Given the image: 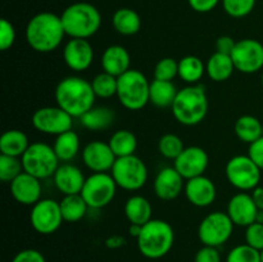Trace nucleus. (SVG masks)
<instances>
[{"label":"nucleus","instance_id":"obj_53","mask_svg":"<svg viewBox=\"0 0 263 262\" xmlns=\"http://www.w3.org/2000/svg\"><path fill=\"white\" fill-rule=\"evenodd\" d=\"M261 82H262V87H263V71H262V77H261Z\"/></svg>","mask_w":263,"mask_h":262},{"label":"nucleus","instance_id":"obj_32","mask_svg":"<svg viewBox=\"0 0 263 262\" xmlns=\"http://www.w3.org/2000/svg\"><path fill=\"white\" fill-rule=\"evenodd\" d=\"M62 216L66 222H77L86 216L89 205L86 204L81 194L63 195L59 200Z\"/></svg>","mask_w":263,"mask_h":262},{"label":"nucleus","instance_id":"obj_41","mask_svg":"<svg viewBox=\"0 0 263 262\" xmlns=\"http://www.w3.org/2000/svg\"><path fill=\"white\" fill-rule=\"evenodd\" d=\"M15 38H17V35H15V28L13 23L3 18L0 21V49L5 51L12 48Z\"/></svg>","mask_w":263,"mask_h":262},{"label":"nucleus","instance_id":"obj_25","mask_svg":"<svg viewBox=\"0 0 263 262\" xmlns=\"http://www.w3.org/2000/svg\"><path fill=\"white\" fill-rule=\"evenodd\" d=\"M126 218L130 223H136V225H145L146 222L152 220V208L151 202L143 195H131L125 203L123 207Z\"/></svg>","mask_w":263,"mask_h":262},{"label":"nucleus","instance_id":"obj_6","mask_svg":"<svg viewBox=\"0 0 263 262\" xmlns=\"http://www.w3.org/2000/svg\"><path fill=\"white\" fill-rule=\"evenodd\" d=\"M151 82L139 69H128L117 77V99L128 110H140L149 103Z\"/></svg>","mask_w":263,"mask_h":262},{"label":"nucleus","instance_id":"obj_13","mask_svg":"<svg viewBox=\"0 0 263 262\" xmlns=\"http://www.w3.org/2000/svg\"><path fill=\"white\" fill-rule=\"evenodd\" d=\"M59 202L45 198L32 205L30 212V222L33 230L41 235L54 234L63 222Z\"/></svg>","mask_w":263,"mask_h":262},{"label":"nucleus","instance_id":"obj_4","mask_svg":"<svg viewBox=\"0 0 263 262\" xmlns=\"http://www.w3.org/2000/svg\"><path fill=\"white\" fill-rule=\"evenodd\" d=\"M66 35L71 39H89L99 31L102 15L90 3L79 2L68 5L61 14Z\"/></svg>","mask_w":263,"mask_h":262},{"label":"nucleus","instance_id":"obj_24","mask_svg":"<svg viewBox=\"0 0 263 262\" xmlns=\"http://www.w3.org/2000/svg\"><path fill=\"white\" fill-rule=\"evenodd\" d=\"M235 71V64L229 54L215 51L205 64V72L208 77L215 82H225L233 76Z\"/></svg>","mask_w":263,"mask_h":262},{"label":"nucleus","instance_id":"obj_27","mask_svg":"<svg viewBox=\"0 0 263 262\" xmlns=\"http://www.w3.org/2000/svg\"><path fill=\"white\" fill-rule=\"evenodd\" d=\"M179 90L172 81L153 80L149 89V103L157 108H171Z\"/></svg>","mask_w":263,"mask_h":262},{"label":"nucleus","instance_id":"obj_2","mask_svg":"<svg viewBox=\"0 0 263 262\" xmlns=\"http://www.w3.org/2000/svg\"><path fill=\"white\" fill-rule=\"evenodd\" d=\"M57 105L66 110L73 118L82 115L95 105V95L91 81L80 76H68L58 82L54 91Z\"/></svg>","mask_w":263,"mask_h":262},{"label":"nucleus","instance_id":"obj_50","mask_svg":"<svg viewBox=\"0 0 263 262\" xmlns=\"http://www.w3.org/2000/svg\"><path fill=\"white\" fill-rule=\"evenodd\" d=\"M141 229H143V225H136V223H130L128 226V234L134 238L138 239V236L140 235L141 233Z\"/></svg>","mask_w":263,"mask_h":262},{"label":"nucleus","instance_id":"obj_23","mask_svg":"<svg viewBox=\"0 0 263 262\" xmlns=\"http://www.w3.org/2000/svg\"><path fill=\"white\" fill-rule=\"evenodd\" d=\"M103 71L107 73L120 77L125 72H127L131 64V57L127 49L122 45H109L102 54L100 58Z\"/></svg>","mask_w":263,"mask_h":262},{"label":"nucleus","instance_id":"obj_46","mask_svg":"<svg viewBox=\"0 0 263 262\" xmlns=\"http://www.w3.org/2000/svg\"><path fill=\"white\" fill-rule=\"evenodd\" d=\"M221 0H187L190 8L198 13H208L215 9Z\"/></svg>","mask_w":263,"mask_h":262},{"label":"nucleus","instance_id":"obj_29","mask_svg":"<svg viewBox=\"0 0 263 262\" xmlns=\"http://www.w3.org/2000/svg\"><path fill=\"white\" fill-rule=\"evenodd\" d=\"M30 144L27 135L22 130H8L0 138V153L21 158Z\"/></svg>","mask_w":263,"mask_h":262},{"label":"nucleus","instance_id":"obj_52","mask_svg":"<svg viewBox=\"0 0 263 262\" xmlns=\"http://www.w3.org/2000/svg\"><path fill=\"white\" fill-rule=\"evenodd\" d=\"M261 261L263 262V249L261 251Z\"/></svg>","mask_w":263,"mask_h":262},{"label":"nucleus","instance_id":"obj_28","mask_svg":"<svg viewBox=\"0 0 263 262\" xmlns=\"http://www.w3.org/2000/svg\"><path fill=\"white\" fill-rule=\"evenodd\" d=\"M113 28L123 36H133L140 31L141 18L131 8H120L113 13Z\"/></svg>","mask_w":263,"mask_h":262},{"label":"nucleus","instance_id":"obj_21","mask_svg":"<svg viewBox=\"0 0 263 262\" xmlns=\"http://www.w3.org/2000/svg\"><path fill=\"white\" fill-rule=\"evenodd\" d=\"M184 193L187 200L193 205L199 208L211 205L217 197V189H216L215 182L205 175L186 180Z\"/></svg>","mask_w":263,"mask_h":262},{"label":"nucleus","instance_id":"obj_34","mask_svg":"<svg viewBox=\"0 0 263 262\" xmlns=\"http://www.w3.org/2000/svg\"><path fill=\"white\" fill-rule=\"evenodd\" d=\"M205 73V64L197 55L182 57L179 61V77L187 85L199 84Z\"/></svg>","mask_w":263,"mask_h":262},{"label":"nucleus","instance_id":"obj_14","mask_svg":"<svg viewBox=\"0 0 263 262\" xmlns=\"http://www.w3.org/2000/svg\"><path fill=\"white\" fill-rule=\"evenodd\" d=\"M236 71L246 74L263 69V44L256 39H241L231 53Z\"/></svg>","mask_w":263,"mask_h":262},{"label":"nucleus","instance_id":"obj_18","mask_svg":"<svg viewBox=\"0 0 263 262\" xmlns=\"http://www.w3.org/2000/svg\"><path fill=\"white\" fill-rule=\"evenodd\" d=\"M228 215L234 222V225L240 226V228H247L251 223L256 222L257 208L254 203L252 194H248L247 192L236 193L235 195L231 197L228 204Z\"/></svg>","mask_w":263,"mask_h":262},{"label":"nucleus","instance_id":"obj_54","mask_svg":"<svg viewBox=\"0 0 263 262\" xmlns=\"http://www.w3.org/2000/svg\"><path fill=\"white\" fill-rule=\"evenodd\" d=\"M262 138H263V123H262Z\"/></svg>","mask_w":263,"mask_h":262},{"label":"nucleus","instance_id":"obj_40","mask_svg":"<svg viewBox=\"0 0 263 262\" xmlns=\"http://www.w3.org/2000/svg\"><path fill=\"white\" fill-rule=\"evenodd\" d=\"M154 80H162V81H174L175 77L179 76V62L174 58H162L157 62L153 71Z\"/></svg>","mask_w":263,"mask_h":262},{"label":"nucleus","instance_id":"obj_36","mask_svg":"<svg viewBox=\"0 0 263 262\" xmlns=\"http://www.w3.org/2000/svg\"><path fill=\"white\" fill-rule=\"evenodd\" d=\"M185 149L184 141L176 134H164L158 141V151L162 157L167 159H175L182 153Z\"/></svg>","mask_w":263,"mask_h":262},{"label":"nucleus","instance_id":"obj_10","mask_svg":"<svg viewBox=\"0 0 263 262\" xmlns=\"http://www.w3.org/2000/svg\"><path fill=\"white\" fill-rule=\"evenodd\" d=\"M262 170L254 163L248 154H239L229 159L225 167L228 181L240 192L256 189L259 186Z\"/></svg>","mask_w":263,"mask_h":262},{"label":"nucleus","instance_id":"obj_51","mask_svg":"<svg viewBox=\"0 0 263 262\" xmlns=\"http://www.w3.org/2000/svg\"><path fill=\"white\" fill-rule=\"evenodd\" d=\"M256 222L263 223V210H258V213H257Z\"/></svg>","mask_w":263,"mask_h":262},{"label":"nucleus","instance_id":"obj_1","mask_svg":"<svg viewBox=\"0 0 263 262\" xmlns=\"http://www.w3.org/2000/svg\"><path fill=\"white\" fill-rule=\"evenodd\" d=\"M26 41L37 53H51L66 36L61 15L51 12H41L28 21L25 31Z\"/></svg>","mask_w":263,"mask_h":262},{"label":"nucleus","instance_id":"obj_30","mask_svg":"<svg viewBox=\"0 0 263 262\" xmlns=\"http://www.w3.org/2000/svg\"><path fill=\"white\" fill-rule=\"evenodd\" d=\"M80 145L81 144H80L79 135L73 130H69L55 136L53 148L58 156L59 161L71 162L79 154Z\"/></svg>","mask_w":263,"mask_h":262},{"label":"nucleus","instance_id":"obj_35","mask_svg":"<svg viewBox=\"0 0 263 262\" xmlns=\"http://www.w3.org/2000/svg\"><path fill=\"white\" fill-rule=\"evenodd\" d=\"M91 86L97 98L109 99L117 95V77L102 71L91 80Z\"/></svg>","mask_w":263,"mask_h":262},{"label":"nucleus","instance_id":"obj_33","mask_svg":"<svg viewBox=\"0 0 263 262\" xmlns=\"http://www.w3.org/2000/svg\"><path fill=\"white\" fill-rule=\"evenodd\" d=\"M108 144L115 156L120 158V157L135 154L136 148H138V139L133 131L122 128V130H117L112 134Z\"/></svg>","mask_w":263,"mask_h":262},{"label":"nucleus","instance_id":"obj_9","mask_svg":"<svg viewBox=\"0 0 263 262\" xmlns=\"http://www.w3.org/2000/svg\"><path fill=\"white\" fill-rule=\"evenodd\" d=\"M117 184L108 172H92L86 177L81 197L84 198L89 208L100 210L104 208L115 199L117 192Z\"/></svg>","mask_w":263,"mask_h":262},{"label":"nucleus","instance_id":"obj_39","mask_svg":"<svg viewBox=\"0 0 263 262\" xmlns=\"http://www.w3.org/2000/svg\"><path fill=\"white\" fill-rule=\"evenodd\" d=\"M257 0H221L226 14L233 18H244L251 14Z\"/></svg>","mask_w":263,"mask_h":262},{"label":"nucleus","instance_id":"obj_19","mask_svg":"<svg viewBox=\"0 0 263 262\" xmlns=\"http://www.w3.org/2000/svg\"><path fill=\"white\" fill-rule=\"evenodd\" d=\"M186 180L175 167H164L159 170L153 182L157 197L162 200H174L184 192Z\"/></svg>","mask_w":263,"mask_h":262},{"label":"nucleus","instance_id":"obj_3","mask_svg":"<svg viewBox=\"0 0 263 262\" xmlns=\"http://www.w3.org/2000/svg\"><path fill=\"white\" fill-rule=\"evenodd\" d=\"M171 110L175 120L181 125H199L208 113V98L204 86L195 84L180 89Z\"/></svg>","mask_w":263,"mask_h":262},{"label":"nucleus","instance_id":"obj_15","mask_svg":"<svg viewBox=\"0 0 263 262\" xmlns=\"http://www.w3.org/2000/svg\"><path fill=\"white\" fill-rule=\"evenodd\" d=\"M208 164H210V157L207 152L197 145L185 146L182 153L174 162V167L185 180L204 175Z\"/></svg>","mask_w":263,"mask_h":262},{"label":"nucleus","instance_id":"obj_37","mask_svg":"<svg viewBox=\"0 0 263 262\" xmlns=\"http://www.w3.org/2000/svg\"><path fill=\"white\" fill-rule=\"evenodd\" d=\"M22 172L23 166L21 158L0 154V180L3 182H12Z\"/></svg>","mask_w":263,"mask_h":262},{"label":"nucleus","instance_id":"obj_49","mask_svg":"<svg viewBox=\"0 0 263 262\" xmlns=\"http://www.w3.org/2000/svg\"><path fill=\"white\" fill-rule=\"evenodd\" d=\"M252 198L258 210H263V186H257L252 190Z\"/></svg>","mask_w":263,"mask_h":262},{"label":"nucleus","instance_id":"obj_43","mask_svg":"<svg viewBox=\"0 0 263 262\" xmlns=\"http://www.w3.org/2000/svg\"><path fill=\"white\" fill-rule=\"evenodd\" d=\"M221 253L218 248L210 246H203L195 253L194 262H221Z\"/></svg>","mask_w":263,"mask_h":262},{"label":"nucleus","instance_id":"obj_17","mask_svg":"<svg viewBox=\"0 0 263 262\" xmlns=\"http://www.w3.org/2000/svg\"><path fill=\"white\" fill-rule=\"evenodd\" d=\"M117 157L109 144L102 140H92L82 149L84 164L92 172H108L112 170Z\"/></svg>","mask_w":263,"mask_h":262},{"label":"nucleus","instance_id":"obj_7","mask_svg":"<svg viewBox=\"0 0 263 262\" xmlns=\"http://www.w3.org/2000/svg\"><path fill=\"white\" fill-rule=\"evenodd\" d=\"M21 161L23 171L40 180L53 177L61 162L53 146L41 141L31 143Z\"/></svg>","mask_w":263,"mask_h":262},{"label":"nucleus","instance_id":"obj_42","mask_svg":"<svg viewBox=\"0 0 263 262\" xmlns=\"http://www.w3.org/2000/svg\"><path fill=\"white\" fill-rule=\"evenodd\" d=\"M246 243L253 248L263 249V223L253 222L246 228Z\"/></svg>","mask_w":263,"mask_h":262},{"label":"nucleus","instance_id":"obj_16","mask_svg":"<svg viewBox=\"0 0 263 262\" xmlns=\"http://www.w3.org/2000/svg\"><path fill=\"white\" fill-rule=\"evenodd\" d=\"M66 66L74 72H84L94 62V49L87 39H69L63 48Z\"/></svg>","mask_w":263,"mask_h":262},{"label":"nucleus","instance_id":"obj_26","mask_svg":"<svg viewBox=\"0 0 263 262\" xmlns=\"http://www.w3.org/2000/svg\"><path fill=\"white\" fill-rule=\"evenodd\" d=\"M115 118L116 113L109 107H105V105L95 107L94 105L91 109L80 117V122L90 131H102L109 128L115 122Z\"/></svg>","mask_w":263,"mask_h":262},{"label":"nucleus","instance_id":"obj_5","mask_svg":"<svg viewBox=\"0 0 263 262\" xmlns=\"http://www.w3.org/2000/svg\"><path fill=\"white\" fill-rule=\"evenodd\" d=\"M138 249L145 258L159 259L170 253L175 243L174 228L167 221L152 218L143 225L136 239Z\"/></svg>","mask_w":263,"mask_h":262},{"label":"nucleus","instance_id":"obj_31","mask_svg":"<svg viewBox=\"0 0 263 262\" xmlns=\"http://www.w3.org/2000/svg\"><path fill=\"white\" fill-rule=\"evenodd\" d=\"M234 131L239 140L246 144H252L253 141L262 138V122L254 116H240L236 120Z\"/></svg>","mask_w":263,"mask_h":262},{"label":"nucleus","instance_id":"obj_11","mask_svg":"<svg viewBox=\"0 0 263 262\" xmlns=\"http://www.w3.org/2000/svg\"><path fill=\"white\" fill-rule=\"evenodd\" d=\"M234 222L229 217L228 212L215 211L200 221L198 226V236L203 246L218 247L223 246L231 238L234 231Z\"/></svg>","mask_w":263,"mask_h":262},{"label":"nucleus","instance_id":"obj_22","mask_svg":"<svg viewBox=\"0 0 263 262\" xmlns=\"http://www.w3.org/2000/svg\"><path fill=\"white\" fill-rule=\"evenodd\" d=\"M53 181L57 189L63 195L81 194L86 177L81 170L69 162L59 164L55 174L53 175Z\"/></svg>","mask_w":263,"mask_h":262},{"label":"nucleus","instance_id":"obj_38","mask_svg":"<svg viewBox=\"0 0 263 262\" xmlns=\"http://www.w3.org/2000/svg\"><path fill=\"white\" fill-rule=\"evenodd\" d=\"M226 262H262L261 251L248 246V244H239L230 249L226 257Z\"/></svg>","mask_w":263,"mask_h":262},{"label":"nucleus","instance_id":"obj_44","mask_svg":"<svg viewBox=\"0 0 263 262\" xmlns=\"http://www.w3.org/2000/svg\"><path fill=\"white\" fill-rule=\"evenodd\" d=\"M10 262H46V259L37 249L27 248L18 252Z\"/></svg>","mask_w":263,"mask_h":262},{"label":"nucleus","instance_id":"obj_47","mask_svg":"<svg viewBox=\"0 0 263 262\" xmlns=\"http://www.w3.org/2000/svg\"><path fill=\"white\" fill-rule=\"evenodd\" d=\"M235 45H236V41L234 40L231 36H228V35L220 36V38L216 40V51L231 55Z\"/></svg>","mask_w":263,"mask_h":262},{"label":"nucleus","instance_id":"obj_8","mask_svg":"<svg viewBox=\"0 0 263 262\" xmlns=\"http://www.w3.org/2000/svg\"><path fill=\"white\" fill-rule=\"evenodd\" d=\"M110 175L118 188L127 192L140 190L148 181V167L140 157L127 156L116 159Z\"/></svg>","mask_w":263,"mask_h":262},{"label":"nucleus","instance_id":"obj_48","mask_svg":"<svg viewBox=\"0 0 263 262\" xmlns=\"http://www.w3.org/2000/svg\"><path fill=\"white\" fill-rule=\"evenodd\" d=\"M126 244V239L122 235H110L105 239V247L109 249H118Z\"/></svg>","mask_w":263,"mask_h":262},{"label":"nucleus","instance_id":"obj_12","mask_svg":"<svg viewBox=\"0 0 263 262\" xmlns=\"http://www.w3.org/2000/svg\"><path fill=\"white\" fill-rule=\"evenodd\" d=\"M31 122L39 133L58 136L72 130L73 117L59 105H46L33 112Z\"/></svg>","mask_w":263,"mask_h":262},{"label":"nucleus","instance_id":"obj_20","mask_svg":"<svg viewBox=\"0 0 263 262\" xmlns=\"http://www.w3.org/2000/svg\"><path fill=\"white\" fill-rule=\"evenodd\" d=\"M9 186L12 197L21 204L32 207L41 199V180L27 172L23 171L18 175L12 182H9Z\"/></svg>","mask_w":263,"mask_h":262},{"label":"nucleus","instance_id":"obj_45","mask_svg":"<svg viewBox=\"0 0 263 262\" xmlns=\"http://www.w3.org/2000/svg\"><path fill=\"white\" fill-rule=\"evenodd\" d=\"M248 156L259 169L263 170V138H259L258 140L249 144Z\"/></svg>","mask_w":263,"mask_h":262}]
</instances>
